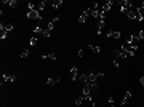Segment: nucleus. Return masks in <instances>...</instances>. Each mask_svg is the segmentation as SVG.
Here are the masks:
<instances>
[{
    "mask_svg": "<svg viewBox=\"0 0 144 107\" xmlns=\"http://www.w3.org/2000/svg\"><path fill=\"white\" fill-rule=\"evenodd\" d=\"M120 48H122L123 51H127L130 56H135V54H136V50H138V43H133V45H130V43H123Z\"/></svg>",
    "mask_w": 144,
    "mask_h": 107,
    "instance_id": "1",
    "label": "nucleus"
},
{
    "mask_svg": "<svg viewBox=\"0 0 144 107\" xmlns=\"http://www.w3.org/2000/svg\"><path fill=\"white\" fill-rule=\"evenodd\" d=\"M27 18H29V19H37V21H40V19H42V13L37 11V10H27Z\"/></svg>",
    "mask_w": 144,
    "mask_h": 107,
    "instance_id": "2",
    "label": "nucleus"
},
{
    "mask_svg": "<svg viewBox=\"0 0 144 107\" xmlns=\"http://www.w3.org/2000/svg\"><path fill=\"white\" fill-rule=\"evenodd\" d=\"M106 35H107V38H120L122 37V34L118 30H107Z\"/></svg>",
    "mask_w": 144,
    "mask_h": 107,
    "instance_id": "3",
    "label": "nucleus"
},
{
    "mask_svg": "<svg viewBox=\"0 0 144 107\" xmlns=\"http://www.w3.org/2000/svg\"><path fill=\"white\" fill-rule=\"evenodd\" d=\"M117 5L118 7H125V8H133V2H130V0H118Z\"/></svg>",
    "mask_w": 144,
    "mask_h": 107,
    "instance_id": "4",
    "label": "nucleus"
},
{
    "mask_svg": "<svg viewBox=\"0 0 144 107\" xmlns=\"http://www.w3.org/2000/svg\"><path fill=\"white\" fill-rule=\"evenodd\" d=\"M115 56H117V59L120 58V59H125V58H128L130 54L127 53V51H123L122 48H118V50H115Z\"/></svg>",
    "mask_w": 144,
    "mask_h": 107,
    "instance_id": "5",
    "label": "nucleus"
},
{
    "mask_svg": "<svg viewBox=\"0 0 144 107\" xmlns=\"http://www.w3.org/2000/svg\"><path fill=\"white\" fill-rule=\"evenodd\" d=\"M112 5H114V2H112V0H109V2H106L104 5H101V11H102V13H107V11L112 8Z\"/></svg>",
    "mask_w": 144,
    "mask_h": 107,
    "instance_id": "6",
    "label": "nucleus"
},
{
    "mask_svg": "<svg viewBox=\"0 0 144 107\" xmlns=\"http://www.w3.org/2000/svg\"><path fill=\"white\" fill-rule=\"evenodd\" d=\"M59 81H61V77H56V78L50 77V78H47V85H48V86H53V85H56Z\"/></svg>",
    "mask_w": 144,
    "mask_h": 107,
    "instance_id": "7",
    "label": "nucleus"
},
{
    "mask_svg": "<svg viewBox=\"0 0 144 107\" xmlns=\"http://www.w3.org/2000/svg\"><path fill=\"white\" fill-rule=\"evenodd\" d=\"M2 80H3V81H16V75H11V74H3V75H2Z\"/></svg>",
    "mask_w": 144,
    "mask_h": 107,
    "instance_id": "8",
    "label": "nucleus"
},
{
    "mask_svg": "<svg viewBox=\"0 0 144 107\" xmlns=\"http://www.w3.org/2000/svg\"><path fill=\"white\" fill-rule=\"evenodd\" d=\"M2 5H8L10 8H16L18 7V2H16V0H3Z\"/></svg>",
    "mask_w": 144,
    "mask_h": 107,
    "instance_id": "9",
    "label": "nucleus"
},
{
    "mask_svg": "<svg viewBox=\"0 0 144 107\" xmlns=\"http://www.w3.org/2000/svg\"><path fill=\"white\" fill-rule=\"evenodd\" d=\"M104 23H106V19H99V21H98V30H96L98 35H101L102 29H104Z\"/></svg>",
    "mask_w": 144,
    "mask_h": 107,
    "instance_id": "10",
    "label": "nucleus"
},
{
    "mask_svg": "<svg viewBox=\"0 0 144 107\" xmlns=\"http://www.w3.org/2000/svg\"><path fill=\"white\" fill-rule=\"evenodd\" d=\"M130 98H131V91H127L125 96H123V99H122V102H120V105H125V104L130 101Z\"/></svg>",
    "mask_w": 144,
    "mask_h": 107,
    "instance_id": "11",
    "label": "nucleus"
},
{
    "mask_svg": "<svg viewBox=\"0 0 144 107\" xmlns=\"http://www.w3.org/2000/svg\"><path fill=\"white\" fill-rule=\"evenodd\" d=\"M0 30H7V32H11L13 30V24H0Z\"/></svg>",
    "mask_w": 144,
    "mask_h": 107,
    "instance_id": "12",
    "label": "nucleus"
},
{
    "mask_svg": "<svg viewBox=\"0 0 144 107\" xmlns=\"http://www.w3.org/2000/svg\"><path fill=\"white\" fill-rule=\"evenodd\" d=\"M71 78H72V80H77V78H78V69H77V67H72V69H71Z\"/></svg>",
    "mask_w": 144,
    "mask_h": 107,
    "instance_id": "13",
    "label": "nucleus"
},
{
    "mask_svg": "<svg viewBox=\"0 0 144 107\" xmlns=\"http://www.w3.org/2000/svg\"><path fill=\"white\" fill-rule=\"evenodd\" d=\"M88 48H90L93 53H96V54H99V53H101V48H99L98 45H91V43H88Z\"/></svg>",
    "mask_w": 144,
    "mask_h": 107,
    "instance_id": "14",
    "label": "nucleus"
},
{
    "mask_svg": "<svg viewBox=\"0 0 144 107\" xmlns=\"http://www.w3.org/2000/svg\"><path fill=\"white\" fill-rule=\"evenodd\" d=\"M45 5H47V0H42L40 3H37V11H40V13H42V11L45 10Z\"/></svg>",
    "mask_w": 144,
    "mask_h": 107,
    "instance_id": "15",
    "label": "nucleus"
},
{
    "mask_svg": "<svg viewBox=\"0 0 144 107\" xmlns=\"http://www.w3.org/2000/svg\"><path fill=\"white\" fill-rule=\"evenodd\" d=\"M42 59H51V61H56V59H58V56H56L54 53H50V54H43V56H42Z\"/></svg>",
    "mask_w": 144,
    "mask_h": 107,
    "instance_id": "16",
    "label": "nucleus"
},
{
    "mask_svg": "<svg viewBox=\"0 0 144 107\" xmlns=\"http://www.w3.org/2000/svg\"><path fill=\"white\" fill-rule=\"evenodd\" d=\"M83 102H87V101H85V96H78V98L75 99V105H82Z\"/></svg>",
    "mask_w": 144,
    "mask_h": 107,
    "instance_id": "17",
    "label": "nucleus"
},
{
    "mask_svg": "<svg viewBox=\"0 0 144 107\" xmlns=\"http://www.w3.org/2000/svg\"><path fill=\"white\" fill-rule=\"evenodd\" d=\"M61 3H63V0H53V2H51V7H53V8H59Z\"/></svg>",
    "mask_w": 144,
    "mask_h": 107,
    "instance_id": "18",
    "label": "nucleus"
},
{
    "mask_svg": "<svg viewBox=\"0 0 144 107\" xmlns=\"http://www.w3.org/2000/svg\"><path fill=\"white\" fill-rule=\"evenodd\" d=\"M0 38H2V40H7V38H8V32H7V30H2V32H0Z\"/></svg>",
    "mask_w": 144,
    "mask_h": 107,
    "instance_id": "19",
    "label": "nucleus"
},
{
    "mask_svg": "<svg viewBox=\"0 0 144 107\" xmlns=\"http://www.w3.org/2000/svg\"><path fill=\"white\" fill-rule=\"evenodd\" d=\"M85 21H87V14H83V13H82V14H80V18H78V23H82V24H83Z\"/></svg>",
    "mask_w": 144,
    "mask_h": 107,
    "instance_id": "20",
    "label": "nucleus"
},
{
    "mask_svg": "<svg viewBox=\"0 0 144 107\" xmlns=\"http://www.w3.org/2000/svg\"><path fill=\"white\" fill-rule=\"evenodd\" d=\"M54 24H56V23H53V21H50V23H48V26H47V29H48V30L51 32V30L54 29Z\"/></svg>",
    "mask_w": 144,
    "mask_h": 107,
    "instance_id": "21",
    "label": "nucleus"
},
{
    "mask_svg": "<svg viewBox=\"0 0 144 107\" xmlns=\"http://www.w3.org/2000/svg\"><path fill=\"white\" fill-rule=\"evenodd\" d=\"M136 37H138V40H139V42H141V40H142V38H144V30H139V32H138V34H136Z\"/></svg>",
    "mask_w": 144,
    "mask_h": 107,
    "instance_id": "22",
    "label": "nucleus"
},
{
    "mask_svg": "<svg viewBox=\"0 0 144 107\" xmlns=\"http://www.w3.org/2000/svg\"><path fill=\"white\" fill-rule=\"evenodd\" d=\"M42 30H43V29H42V27H40V26H37V27H34V34H35V35H37V34H42Z\"/></svg>",
    "mask_w": 144,
    "mask_h": 107,
    "instance_id": "23",
    "label": "nucleus"
},
{
    "mask_svg": "<svg viewBox=\"0 0 144 107\" xmlns=\"http://www.w3.org/2000/svg\"><path fill=\"white\" fill-rule=\"evenodd\" d=\"M35 43H37V37L34 35V37H31V43H29V45H31V47H34Z\"/></svg>",
    "mask_w": 144,
    "mask_h": 107,
    "instance_id": "24",
    "label": "nucleus"
},
{
    "mask_svg": "<svg viewBox=\"0 0 144 107\" xmlns=\"http://www.w3.org/2000/svg\"><path fill=\"white\" fill-rule=\"evenodd\" d=\"M27 56H29V50H24V51L21 53V56H19V58H23V59H24V58H27Z\"/></svg>",
    "mask_w": 144,
    "mask_h": 107,
    "instance_id": "25",
    "label": "nucleus"
},
{
    "mask_svg": "<svg viewBox=\"0 0 144 107\" xmlns=\"http://www.w3.org/2000/svg\"><path fill=\"white\" fill-rule=\"evenodd\" d=\"M50 34H51V32H50L48 29H43V30H42V35H43V37H50Z\"/></svg>",
    "mask_w": 144,
    "mask_h": 107,
    "instance_id": "26",
    "label": "nucleus"
},
{
    "mask_svg": "<svg viewBox=\"0 0 144 107\" xmlns=\"http://www.w3.org/2000/svg\"><path fill=\"white\" fill-rule=\"evenodd\" d=\"M138 10H139V13L144 16V2H142V5H141V7H138Z\"/></svg>",
    "mask_w": 144,
    "mask_h": 107,
    "instance_id": "27",
    "label": "nucleus"
},
{
    "mask_svg": "<svg viewBox=\"0 0 144 107\" xmlns=\"http://www.w3.org/2000/svg\"><path fill=\"white\" fill-rule=\"evenodd\" d=\"M114 66H115V67H120V61H118V59L114 61Z\"/></svg>",
    "mask_w": 144,
    "mask_h": 107,
    "instance_id": "28",
    "label": "nucleus"
},
{
    "mask_svg": "<svg viewBox=\"0 0 144 107\" xmlns=\"http://www.w3.org/2000/svg\"><path fill=\"white\" fill-rule=\"evenodd\" d=\"M139 85H141V86H144V75L139 78Z\"/></svg>",
    "mask_w": 144,
    "mask_h": 107,
    "instance_id": "29",
    "label": "nucleus"
},
{
    "mask_svg": "<svg viewBox=\"0 0 144 107\" xmlns=\"http://www.w3.org/2000/svg\"><path fill=\"white\" fill-rule=\"evenodd\" d=\"M77 54H78V58H82V56H83V50H78Z\"/></svg>",
    "mask_w": 144,
    "mask_h": 107,
    "instance_id": "30",
    "label": "nucleus"
},
{
    "mask_svg": "<svg viewBox=\"0 0 144 107\" xmlns=\"http://www.w3.org/2000/svg\"><path fill=\"white\" fill-rule=\"evenodd\" d=\"M109 105H114V98H109Z\"/></svg>",
    "mask_w": 144,
    "mask_h": 107,
    "instance_id": "31",
    "label": "nucleus"
},
{
    "mask_svg": "<svg viewBox=\"0 0 144 107\" xmlns=\"http://www.w3.org/2000/svg\"><path fill=\"white\" fill-rule=\"evenodd\" d=\"M109 107H114V105H109Z\"/></svg>",
    "mask_w": 144,
    "mask_h": 107,
    "instance_id": "32",
    "label": "nucleus"
}]
</instances>
